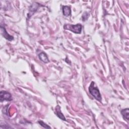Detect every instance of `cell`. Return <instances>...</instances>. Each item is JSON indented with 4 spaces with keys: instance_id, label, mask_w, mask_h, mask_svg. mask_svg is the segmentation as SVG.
Returning a JSON list of instances; mask_svg holds the SVG:
<instances>
[{
    "instance_id": "cell-1",
    "label": "cell",
    "mask_w": 129,
    "mask_h": 129,
    "mask_svg": "<svg viewBox=\"0 0 129 129\" xmlns=\"http://www.w3.org/2000/svg\"><path fill=\"white\" fill-rule=\"evenodd\" d=\"M89 91L95 99L100 102L101 101L102 98L100 91L98 88L95 86V83L94 82H91L89 87Z\"/></svg>"
},
{
    "instance_id": "cell-2",
    "label": "cell",
    "mask_w": 129,
    "mask_h": 129,
    "mask_svg": "<svg viewBox=\"0 0 129 129\" xmlns=\"http://www.w3.org/2000/svg\"><path fill=\"white\" fill-rule=\"evenodd\" d=\"M63 28L64 29L70 30L75 33L80 34L82 31V26L80 24H77L76 25L67 24L64 25Z\"/></svg>"
},
{
    "instance_id": "cell-3",
    "label": "cell",
    "mask_w": 129,
    "mask_h": 129,
    "mask_svg": "<svg viewBox=\"0 0 129 129\" xmlns=\"http://www.w3.org/2000/svg\"><path fill=\"white\" fill-rule=\"evenodd\" d=\"M0 100L2 102L5 100L11 101L12 100V97L11 94L6 91H1L0 93Z\"/></svg>"
},
{
    "instance_id": "cell-4",
    "label": "cell",
    "mask_w": 129,
    "mask_h": 129,
    "mask_svg": "<svg viewBox=\"0 0 129 129\" xmlns=\"http://www.w3.org/2000/svg\"><path fill=\"white\" fill-rule=\"evenodd\" d=\"M39 6V4L37 3H33V4H32L29 8V12L28 14V17L29 18L31 17V16L33 15L34 13L37 11Z\"/></svg>"
},
{
    "instance_id": "cell-5",
    "label": "cell",
    "mask_w": 129,
    "mask_h": 129,
    "mask_svg": "<svg viewBox=\"0 0 129 129\" xmlns=\"http://www.w3.org/2000/svg\"><path fill=\"white\" fill-rule=\"evenodd\" d=\"M1 34L3 35V36L7 39L9 41H12L14 39L13 36L10 35L6 31L5 28L4 27H3L2 26H1Z\"/></svg>"
},
{
    "instance_id": "cell-6",
    "label": "cell",
    "mask_w": 129,
    "mask_h": 129,
    "mask_svg": "<svg viewBox=\"0 0 129 129\" xmlns=\"http://www.w3.org/2000/svg\"><path fill=\"white\" fill-rule=\"evenodd\" d=\"M55 114L57 116V117H58L60 119H61L62 120L66 121V119L63 114L62 113L60 110V107L59 105H57L55 107Z\"/></svg>"
},
{
    "instance_id": "cell-7",
    "label": "cell",
    "mask_w": 129,
    "mask_h": 129,
    "mask_svg": "<svg viewBox=\"0 0 129 129\" xmlns=\"http://www.w3.org/2000/svg\"><path fill=\"white\" fill-rule=\"evenodd\" d=\"M38 57L43 62L45 63H47L49 62V59L48 58V56L47 54L44 52H41L38 54Z\"/></svg>"
},
{
    "instance_id": "cell-8",
    "label": "cell",
    "mask_w": 129,
    "mask_h": 129,
    "mask_svg": "<svg viewBox=\"0 0 129 129\" xmlns=\"http://www.w3.org/2000/svg\"><path fill=\"white\" fill-rule=\"evenodd\" d=\"M62 13L65 16H70L71 14V9L70 7L67 6H63L62 7Z\"/></svg>"
},
{
    "instance_id": "cell-9",
    "label": "cell",
    "mask_w": 129,
    "mask_h": 129,
    "mask_svg": "<svg viewBox=\"0 0 129 129\" xmlns=\"http://www.w3.org/2000/svg\"><path fill=\"white\" fill-rule=\"evenodd\" d=\"M121 113L124 118L125 120L127 121H128L129 119V109L128 108L123 109L121 111Z\"/></svg>"
},
{
    "instance_id": "cell-10",
    "label": "cell",
    "mask_w": 129,
    "mask_h": 129,
    "mask_svg": "<svg viewBox=\"0 0 129 129\" xmlns=\"http://www.w3.org/2000/svg\"><path fill=\"white\" fill-rule=\"evenodd\" d=\"M38 123L42 126V127H44V128H50L51 127L48 125H47V124H46L45 123H44L43 121H42V120H39L38 121Z\"/></svg>"
}]
</instances>
